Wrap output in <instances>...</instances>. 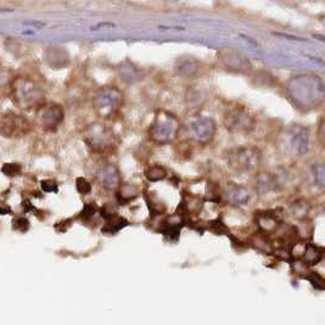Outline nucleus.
Wrapping results in <instances>:
<instances>
[{"mask_svg": "<svg viewBox=\"0 0 325 325\" xmlns=\"http://www.w3.org/2000/svg\"><path fill=\"white\" fill-rule=\"evenodd\" d=\"M145 177L149 182H159L167 177V170L161 165H153L146 168Z\"/></svg>", "mask_w": 325, "mask_h": 325, "instance_id": "obj_25", "label": "nucleus"}, {"mask_svg": "<svg viewBox=\"0 0 325 325\" xmlns=\"http://www.w3.org/2000/svg\"><path fill=\"white\" fill-rule=\"evenodd\" d=\"M221 60L228 70L234 72H245L250 67L248 58L231 49H223L221 51Z\"/></svg>", "mask_w": 325, "mask_h": 325, "instance_id": "obj_14", "label": "nucleus"}, {"mask_svg": "<svg viewBox=\"0 0 325 325\" xmlns=\"http://www.w3.org/2000/svg\"><path fill=\"white\" fill-rule=\"evenodd\" d=\"M138 194H139V190H138V188L135 185H132V184L121 185L118 190L116 191V200L119 205L125 206V205H127L131 202V201H133L134 198H137Z\"/></svg>", "mask_w": 325, "mask_h": 325, "instance_id": "obj_21", "label": "nucleus"}, {"mask_svg": "<svg viewBox=\"0 0 325 325\" xmlns=\"http://www.w3.org/2000/svg\"><path fill=\"white\" fill-rule=\"evenodd\" d=\"M284 145L287 151L294 157H302L309 151L311 135L309 131L303 126L295 125L287 129L284 137Z\"/></svg>", "mask_w": 325, "mask_h": 325, "instance_id": "obj_7", "label": "nucleus"}, {"mask_svg": "<svg viewBox=\"0 0 325 325\" xmlns=\"http://www.w3.org/2000/svg\"><path fill=\"white\" fill-rule=\"evenodd\" d=\"M229 164L240 172H256L262 164V152L256 146H239L230 151Z\"/></svg>", "mask_w": 325, "mask_h": 325, "instance_id": "obj_6", "label": "nucleus"}, {"mask_svg": "<svg viewBox=\"0 0 325 325\" xmlns=\"http://www.w3.org/2000/svg\"><path fill=\"white\" fill-rule=\"evenodd\" d=\"M255 117L243 106H234L223 115V125L231 133H248L255 128Z\"/></svg>", "mask_w": 325, "mask_h": 325, "instance_id": "obj_8", "label": "nucleus"}, {"mask_svg": "<svg viewBox=\"0 0 325 325\" xmlns=\"http://www.w3.org/2000/svg\"><path fill=\"white\" fill-rule=\"evenodd\" d=\"M223 198L227 204L231 206H245L251 198L249 189L241 184H235V183H230L224 189Z\"/></svg>", "mask_w": 325, "mask_h": 325, "instance_id": "obj_13", "label": "nucleus"}, {"mask_svg": "<svg viewBox=\"0 0 325 325\" xmlns=\"http://www.w3.org/2000/svg\"><path fill=\"white\" fill-rule=\"evenodd\" d=\"M180 123L176 116L166 111H158L149 129V137L155 144H171L178 137Z\"/></svg>", "mask_w": 325, "mask_h": 325, "instance_id": "obj_3", "label": "nucleus"}, {"mask_svg": "<svg viewBox=\"0 0 325 325\" xmlns=\"http://www.w3.org/2000/svg\"><path fill=\"white\" fill-rule=\"evenodd\" d=\"M47 64L54 68H61L70 62V56L62 48L50 47L45 53Z\"/></svg>", "mask_w": 325, "mask_h": 325, "instance_id": "obj_18", "label": "nucleus"}, {"mask_svg": "<svg viewBox=\"0 0 325 325\" xmlns=\"http://www.w3.org/2000/svg\"><path fill=\"white\" fill-rule=\"evenodd\" d=\"M325 257V249L320 246L314 245V243H307L305 254L302 256V260L307 266L312 267L318 264Z\"/></svg>", "mask_w": 325, "mask_h": 325, "instance_id": "obj_19", "label": "nucleus"}, {"mask_svg": "<svg viewBox=\"0 0 325 325\" xmlns=\"http://www.w3.org/2000/svg\"><path fill=\"white\" fill-rule=\"evenodd\" d=\"M31 122L25 116L14 112L4 113L0 121V132L5 138H21L31 132Z\"/></svg>", "mask_w": 325, "mask_h": 325, "instance_id": "obj_9", "label": "nucleus"}, {"mask_svg": "<svg viewBox=\"0 0 325 325\" xmlns=\"http://www.w3.org/2000/svg\"><path fill=\"white\" fill-rule=\"evenodd\" d=\"M64 117L65 111L61 105L50 104L49 106L42 111L40 116H39V125L42 126L44 131L54 132L64 121Z\"/></svg>", "mask_w": 325, "mask_h": 325, "instance_id": "obj_11", "label": "nucleus"}, {"mask_svg": "<svg viewBox=\"0 0 325 325\" xmlns=\"http://www.w3.org/2000/svg\"><path fill=\"white\" fill-rule=\"evenodd\" d=\"M125 102L122 92L116 87H104L93 96V107L101 118H111L117 115Z\"/></svg>", "mask_w": 325, "mask_h": 325, "instance_id": "obj_4", "label": "nucleus"}, {"mask_svg": "<svg viewBox=\"0 0 325 325\" xmlns=\"http://www.w3.org/2000/svg\"><path fill=\"white\" fill-rule=\"evenodd\" d=\"M311 202L306 198H299V200H295L293 204L290 205V213L291 216L295 217L296 219H300V221H303L308 217L309 212H311Z\"/></svg>", "mask_w": 325, "mask_h": 325, "instance_id": "obj_20", "label": "nucleus"}, {"mask_svg": "<svg viewBox=\"0 0 325 325\" xmlns=\"http://www.w3.org/2000/svg\"><path fill=\"white\" fill-rule=\"evenodd\" d=\"M119 76H121L125 82L135 83L141 79L143 74H141V72L138 70V67H135L132 62L126 61L119 67Z\"/></svg>", "mask_w": 325, "mask_h": 325, "instance_id": "obj_22", "label": "nucleus"}, {"mask_svg": "<svg viewBox=\"0 0 325 325\" xmlns=\"http://www.w3.org/2000/svg\"><path fill=\"white\" fill-rule=\"evenodd\" d=\"M98 205L95 202H89V204H84L83 206V210L80 211L79 213V217L84 221H89V219H92L93 217H94L96 213H98Z\"/></svg>", "mask_w": 325, "mask_h": 325, "instance_id": "obj_30", "label": "nucleus"}, {"mask_svg": "<svg viewBox=\"0 0 325 325\" xmlns=\"http://www.w3.org/2000/svg\"><path fill=\"white\" fill-rule=\"evenodd\" d=\"M13 227L15 230L20 233H26L29 229V221L23 216H19L13 221Z\"/></svg>", "mask_w": 325, "mask_h": 325, "instance_id": "obj_33", "label": "nucleus"}, {"mask_svg": "<svg viewBox=\"0 0 325 325\" xmlns=\"http://www.w3.org/2000/svg\"><path fill=\"white\" fill-rule=\"evenodd\" d=\"M281 188V182L274 173H261L256 178V190L260 195L275 192Z\"/></svg>", "mask_w": 325, "mask_h": 325, "instance_id": "obj_16", "label": "nucleus"}, {"mask_svg": "<svg viewBox=\"0 0 325 325\" xmlns=\"http://www.w3.org/2000/svg\"><path fill=\"white\" fill-rule=\"evenodd\" d=\"M115 25H113V23H110V22H102V23H99V25H96L95 27H93V29H95V28H98V29H100L101 27H113Z\"/></svg>", "mask_w": 325, "mask_h": 325, "instance_id": "obj_38", "label": "nucleus"}, {"mask_svg": "<svg viewBox=\"0 0 325 325\" xmlns=\"http://www.w3.org/2000/svg\"><path fill=\"white\" fill-rule=\"evenodd\" d=\"M145 201L147 204V207H149L150 215H151L152 217L164 215V213L166 212V206H165L164 202L156 200L155 196H151V195L145 194Z\"/></svg>", "mask_w": 325, "mask_h": 325, "instance_id": "obj_27", "label": "nucleus"}, {"mask_svg": "<svg viewBox=\"0 0 325 325\" xmlns=\"http://www.w3.org/2000/svg\"><path fill=\"white\" fill-rule=\"evenodd\" d=\"M188 131L192 140L205 145L212 141L215 137L216 123L209 116H198L189 123Z\"/></svg>", "mask_w": 325, "mask_h": 325, "instance_id": "obj_10", "label": "nucleus"}, {"mask_svg": "<svg viewBox=\"0 0 325 325\" xmlns=\"http://www.w3.org/2000/svg\"><path fill=\"white\" fill-rule=\"evenodd\" d=\"M2 172L4 173L5 176L10 177V178H14V177H17L21 173V165L5 164L4 166L2 167Z\"/></svg>", "mask_w": 325, "mask_h": 325, "instance_id": "obj_34", "label": "nucleus"}, {"mask_svg": "<svg viewBox=\"0 0 325 325\" xmlns=\"http://www.w3.org/2000/svg\"><path fill=\"white\" fill-rule=\"evenodd\" d=\"M317 139H318V143L323 147H325V116L321 117L318 122Z\"/></svg>", "mask_w": 325, "mask_h": 325, "instance_id": "obj_36", "label": "nucleus"}, {"mask_svg": "<svg viewBox=\"0 0 325 325\" xmlns=\"http://www.w3.org/2000/svg\"><path fill=\"white\" fill-rule=\"evenodd\" d=\"M210 229L213 231V233L218 234V235H222V234L228 233L227 225L224 224V222L222 221V218H216L213 221L210 222Z\"/></svg>", "mask_w": 325, "mask_h": 325, "instance_id": "obj_32", "label": "nucleus"}, {"mask_svg": "<svg viewBox=\"0 0 325 325\" xmlns=\"http://www.w3.org/2000/svg\"><path fill=\"white\" fill-rule=\"evenodd\" d=\"M127 225H129V222L127 219L118 215H115L113 217H111L110 219H107L104 228H102V233L116 234L117 231L123 229V228L127 227Z\"/></svg>", "mask_w": 325, "mask_h": 325, "instance_id": "obj_23", "label": "nucleus"}, {"mask_svg": "<svg viewBox=\"0 0 325 325\" xmlns=\"http://www.w3.org/2000/svg\"><path fill=\"white\" fill-rule=\"evenodd\" d=\"M306 280L311 282V285L315 289V290L325 291V278L321 274H319L318 272L312 270V272L309 273V275L307 276Z\"/></svg>", "mask_w": 325, "mask_h": 325, "instance_id": "obj_29", "label": "nucleus"}, {"mask_svg": "<svg viewBox=\"0 0 325 325\" xmlns=\"http://www.w3.org/2000/svg\"><path fill=\"white\" fill-rule=\"evenodd\" d=\"M279 210H270V211H261L256 215V222H257L260 233L266 234H275L279 228L281 227V215L278 213Z\"/></svg>", "mask_w": 325, "mask_h": 325, "instance_id": "obj_12", "label": "nucleus"}, {"mask_svg": "<svg viewBox=\"0 0 325 325\" xmlns=\"http://www.w3.org/2000/svg\"><path fill=\"white\" fill-rule=\"evenodd\" d=\"M186 102H188L189 106L191 107L198 106V105L204 102V95L195 89L189 90L188 94H186Z\"/></svg>", "mask_w": 325, "mask_h": 325, "instance_id": "obj_31", "label": "nucleus"}, {"mask_svg": "<svg viewBox=\"0 0 325 325\" xmlns=\"http://www.w3.org/2000/svg\"><path fill=\"white\" fill-rule=\"evenodd\" d=\"M198 70H200V62L191 56L179 58L174 64V71L184 78H192L196 76Z\"/></svg>", "mask_w": 325, "mask_h": 325, "instance_id": "obj_17", "label": "nucleus"}, {"mask_svg": "<svg viewBox=\"0 0 325 325\" xmlns=\"http://www.w3.org/2000/svg\"><path fill=\"white\" fill-rule=\"evenodd\" d=\"M291 269H293L295 275L300 276V278L302 279H307V276L312 272L311 267L307 266L301 258H294V260L291 261Z\"/></svg>", "mask_w": 325, "mask_h": 325, "instance_id": "obj_28", "label": "nucleus"}, {"mask_svg": "<svg viewBox=\"0 0 325 325\" xmlns=\"http://www.w3.org/2000/svg\"><path fill=\"white\" fill-rule=\"evenodd\" d=\"M40 188L43 189L45 192H58V184H56L55 180L51 179H44L40 182Z\"/></svg>", "mask_w": 325, "mask_h": 325, "instance_id": "obj_37", "label": "nucleus"}, {"mask_svg": "<svg viewBox=\"0 0 325 325\" xmlns=\"http://www.w3.org/2000/svg\"><path fill=\"white\" fill-rule=\"evenodd\" d=\"M287 95L302 111L317 108L325 101V83L314 74H299L291 78L285 87Z\"/></svg>", "mask_w": 325, "mask_h": 325, "instance_id": "obj_1", "label": "nucleus"}, {"mask_svg": "<svg viewBox=\"0 0 325 325\" xmlns=\"http://www.w3.org/2000/svg\"><path fill=\"white\" fill-rule=\"evenodd\" d=\"M183 225H185L183 222H178V223H174V222H164L161 223V228H159V231H161L164 235L172 240L178 239L180 229L183 228Z\"/></svg>", "mask_w": 325, "mask_h": 325, "instance_id": "obj_24", "label": "nucleus"}, {"mask_svg": "<svg viewBox=\"0 0 325 325\" xmlns=\"http://www.w3.org/2000/svg\"><path fill=\"white\" fill-rule=\"evenodd\" d=\"M84 141L92 151L107 152L116 146V134L102 123H93L84 132Z\"/></svg>", "mask_w": 325, "mask_h": 325, "instance_id": "obj_5", "label": "nucleus"}, {"mask_svg": "<svg viewBox=\"0 0 325 325\" xmlns=\"http://www.w3.org/2000/svg\"><path fill=\"white\" fill-rule=\"evenodd\" d=\"M10 96L17 107L26 111L42 106L44 102L43 89L27 77L14 78L10 84Z\"/></svg>", "mask_w": 325, "mask_h": 325, "instance_id": "obj_2", "label": "nucleus"}, {"mask_svg": "<svg viewBox=\"0 0 325 325\" xmlns=\"http://www.w3.org/2000/svg\"><path fill=\"white\" fill-rule=\"evenodd\" d=\"M312 179L314 185L325 190V164H315L312 166Z\"/></svg>", "mask_w": 325, "mask_h": 325, "instance_id": "obj_26", "label": "nucleus"}, {"mask_svg": "<svg viewBox=\"0 0 325 325\" xmlns=\"http://www.w3.org/2000/svg\"><path fill=\"white\" fill-rule=\"evenodd\" d=\"M98 178L102 188L106 190H118L121 186V176L118 170L112 165H104L98 172Z\"/></svg>", "mask_w": 325, "mask_h": 325, "instance_id": "obj_15", "label": "nucleus"}, {"mask_svg": "<svg viewBox=\"0 0 325 325\" xmlns=\"http://www.w3.org/2000/svg\"><path fill=\"white\" fill-rule=\"evenodd\" d=\"M76 189L79 194L87 195L92 191V184L87 179H84L83 177H79V178L76 179Z\"/></svg>", "mask_w": 325, "mask_h": 325, "instance_id": "obj_35", "label": "nucleus"}]
</instances>
